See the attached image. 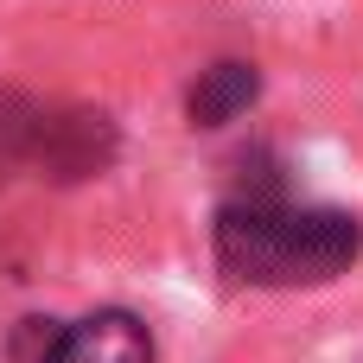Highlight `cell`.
<instances>
[{
    "label": "cell",
    "instance_id": "6da1fadb",
    "mask_svg": "<svg viewBox=\"0 0 363 363\" xmlns=\"http://www.w3.org/2000/svg\"><path fill=\"white\" fill-rule=\"evenodd\" d=\"M363 255L351 211L242 191L217 211V268L236 287H325Z\"/></svg>",
    "mask_w": 363,
    "mask_h": 363
},
{
    "label": "cell",
    "instance_id": "7a4b0ae2",
    "mask_svg": "<svg viewBox=\"0 0 363 363\" xmlns=\"http://www.w3.org/2000/svg\"><path fill=\"white\" fill-rule=\"evenodd\" d=\"M115 147H121V134H115V121H108L102 108H45L32 172H38V179L70 185V179L102 172V166L115 160Z\"/></svg>",
    "mask_w": 363,
    "mask_h": 363
},
{
    "label": "cell",
    "instance_id": "3957f363",
    "mask_svg": "<svg viewBox=\"0 0 363 363\" xmlns=\"http://www.w3.org/2000/svg\"><path fill=\"white\" fill-rule=\"evenodd\" d=\"M51 363H153V332L121 313V306H102L77 325H64L57 338V357Z\"/></svg>",
    "mask_w": 363,
    "mask_h": 363
},
{
    "label": "cell",
    "instance_id": "277c9868",
    "mask_svg": "<svg viewBox=\"0 0 363 363\" xmlns=\"http://www.w3.org/2000/svg\"><path fill=\"white\" fill-rule=\"evenodd\" d=\"M255 96H262V70L242 64V57H223V64L198 70V83L185 96V115H191V128H223L242 108H255Z\"/></svg>",
    "mask_w": 363,
    "mask_h": 363
},
{
    "label": "cell",
    "instance_id": "5b68a950",
    "mask_svg": "<svg viewBox=\"0 0 363 363\" xmlns=\"http://www.w3.org/2000/svg\"><path fill=\"white\" fill-rule=\"evenodd\" d=\"M38 128H45V102H32L26 89H0V179L32 172Z\"/></svg>",
    "mask_w": 363,
    "mask_h": 363
},
{
    "label": "cell",
    "instance_id": "8992f818",
    "mask_svg": "<svg viewBox=\"0 0 363 363\" xmlns=\"http://www.w3.org/2000/svg\"><path fill=\"white\" fill-rule=\"evenodd\" d=\"M57 338H64L57 319H19L6 357H13V363H51V357H57Z\"/></svg>",
    "mask_w": 363,
    "mask_h": 363
}]
</instances>
